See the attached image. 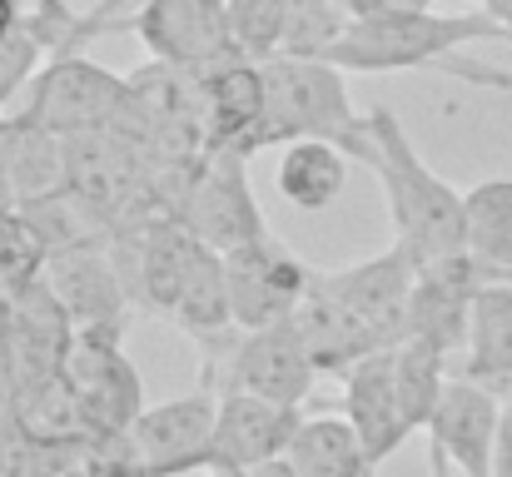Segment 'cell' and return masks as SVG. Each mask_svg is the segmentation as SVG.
<instances>
[{"label": "cell", "instance_id": "obj_1", "mask_svg": "<svg viewBox=\"0 0 512 477\" xmlns=\"http://www.w3.org/2000/svg\"><path fill=\"white\" fill-rule=\"evenodd\" d=\"M478 40H512L508 25H498L488 10H393V15H363L348 25L334 45V65L348 75H403V70H443L468 85L512 90V75L498 65L468 60L463 50Z\"/></svg>", "mask_w": 512, "mask_h": 477}, {"label": "cell", "instance_id": "obj_2", "mask_svg": "<svg viewBox=\"0 0 512 477\" xmlns=\"http://www.w3.org/2000/svg\"><path fill=\"white\" fill-rule=\"evenodd\" d=\"M368 169L383 184L388 219H393V244L413 254V264H433L448 254L468 249V199L413 150L408 130L388 105L368 110Z\"/></svg>", "mask_w": 512, "mask_h": 477}, {"label": "cell", "instance_id": "obj_3", "mask_svg": "<svg viewBox=\"0 0 512 477\" xmlns=\"http://www.w3.org/2000/svg\"><path fill=\"white\" fill-rule=\"evenodd\" d=\"M269 70V115L259 130V150H284L294 140H329L353 159H368V115L353 110L348 100V70L334 60H299V55H274L264 60Z\"/></svg>", "mask_w": 512, "mask_h": 477}, {"label": "cell", "instance_id": "obj_4", "mask_svg": "<svg viewBox=\"0 0 512 477\" xmlns=\"http://www.w3.org/2000/svg\"><path fill=\"white\" fill-rule=\"evenodd\" d=\"M413 254L403 244L348 264V269H314L309 294L343 314L373 348H393L408 338V294H413Z\"/></svg>", "mask_w": 512, "mask_h": 477}, {"label": "cell", "instance_id": "obj_5", "mask_svg": "<svg viewBox=\"0 0 512 477\" xmlns=\"http://www.w3.org/2000/svg\"><path fill=\"white\" fill-rule=\"evenodd\" d=\"M125 110H130V80L85 60L80 50H55L30 80V105H25V115L55 130L60 140L110 130Z\"/></svg>", "mask_w": 512, "mask_h": 477}, {"label": "cell", "instance_id": "obj_6", "mask_svg": "<svg viewBox=\"0 0 512 477\" xmlns=\"http://www.w3.org/2000/svg\"><path fill=\"white\" fill-rule=\"evenodd\" d=\"M135 30V40L165 65V70H214L234 60V25L229 0H140L135 15H115L100 25V35Z\"/></svg>", "mask_w": 512, "mask_h": 477}, {"label": "cell", "instance_id": "obj_7", "mask_svg": "<svg viewBox=\"0 0 512 477\" xmlns=\"http://www.w3.org/2000/svg\"><path fill=\"white\" fill-rule=\"evenodd\" d=\"M319 383V363L309 353V338L299 318H279L264 328H239L229 358L219 368H204V388H249L269 403L304 408Z\"/></svg>", "mask_w": 512, "mask_h": 477}, {"label": "cell", "instance_id": "obj_8", "mask_svg": "<svg viewBox=\"0 0 512 477\" xmlns=\"http://www.w3.org/2000/svg\"><path fill=\"white\" fill-rule=\"evenodd\" d=\"M174 219L189 224L219 254H234L244 244L269 239L264 209H259L254 184H249V155H239V150L204 155L194 179L184 184V204L174 209Z\"/></svg>", "mask_w": 512, "mask_h": 477}, {"label": "cell", "instance_id": "obj_9", "mask_svg": "<svg viewBox=\"0 0 512 477\" xmlns=\"http://www.w3.org/2000/svg\"><path fill=\"white\" fill-rule=\"evenodd\" d=\"M65 378L80 398V418L90 438H115L140 423L145 383L135 358L125 353V333H75Z\"/></svg>", "mask_w": 512, "mask_h": 477}, {"label": "cell", "instance_id": "obj_10", "mask_svg": "<svg viewBox=\"0 0 512 477\" xmlns=\"http://www.w3.org/2000/svg\"><path fill=\"white\" fill-rule=\"evenodd\" d=\"M488 279H498V274L488 264H478L468 249L433 259V264H418L413 294H408V338H423L438 353L463 358L468 333H473V304H478V289Z\"/></svg>", "mask_w": 512, "mask_h": 477}, {"label": "cell", "instance_id": "obj_11", "mask_svg": "<svg viewBox=\"0 0 512 477\" xmlns=\"http://www.w3.org/2000/svg\"><path fill=\"white\" fill-rule=\"evenodd\" d=\"M224 284H229V309L239 328H264L279 318H294L309 299L314 269L294 259L274 234L259 244H244L224 254Z\"/></svg>", "mask_w": 512, "mask_h": 477}, {"label": "cell", "instance_id": "obj_12", "mask_svg": "<svg viewBox=\"0 0 512 477\" xmlns=\"http://www.w3.org/2000/svg\"><path fill=\"white\" fill-rule=\"evenodd\" d=\"M214 393H219V418H214V443H209V473H254L289 453L304 423L299 408L269 403L249 388H214Z\"/></svg>", "mask_w": 512, "mask_h": 477}, {"label": "cell", "instance_id": "obj_13", "mask_svg": "<svg viewBox=\"0 0 512 477\" xmlns=\"http://www.w3.org/2000/svg\"><path fill=\"white\" fill-rule=\"evenodd\" d=\"M264 115H269V70H264V60L234 55V60L204 70V85H199V140H204V155H214V150L259 155Z\"/></svg>", "mask_w": 512, "mask_h": 477}, {"label": "cell", "instance_id": "obj_14", "mask_svg": "<svg viewBox=\"0 0 512 477\" xmlns=\"http://www.w3.org/2000/svg\"><path fill=\"white\" fill-rule=\"evenodd\" d=\"M75 333H80L75 318L65 314V304L55 299V289L45 279L10 289L0 304V358L10 368V383L65 368Z\"/></svg>", "mask_w": 512, "mask_h": 477}, {"label": "cell", "instance_id": "obj_15", "mask_svg": "<svg viewBox=\"0 0 512 477\" xmlns=\"http://www.w3.org/2000/svg\"><path fill=\"white\" fill-rule=\"evenodd\" d=\"M45 284L55 289V299L65 304V314L75 318L80 333H125L135 299L125 289V274L110 244H80V249L50 254Z\"/></svg>", "mask_w": 512, "mask_h": 477}, {"label": "cell", "instance_id": "obj_16", "mask_svg": "<svg viewBox=\"0 0 512 477\" xmlns=\"http://www.w3.org/2000/svg\"><path fill=\"white\" fill-rule=\"evenodd\" d=\"M214 418H219V393L214 388H199V393H184V398L145 408L130 433L140 443V458H145L150 477L209 473Z\"/></svg>", "mask_w": 512, "mask_h": 477}, {"label": "cell", "instance_id": "obj_17", "mask_svg": "<svg viewBox=\"0 0 512 477\" xmlns=\"http://www.w3.org/2000/svg\"><path fill=\"white\" fill-rule=\"evenodd\" d=\"M498 418H503V398L488 383L453 373L428 423V448L443 453L448 468H458V477H493Z\"/></svg>", "mask_w": 512, "mask_h": 477}, {"label": "cell", "instance_id": "obj_18", "mask_svg": "<svg viewBox=\"0 0 512 477\" xmlns=\"http://www.w3.org/2000/svg\"><path fill=\"white\" fill-rule=\"evenodd\" d=\"M65 184V140L30 115L0 125V194L5 204H30Z\"/></svg>", "mask_w": 512, "mask_h": 477}, {"label": "cell", "instance_id": "obj_19", "mask_svg": "<svg viewBox=\"0 0 512 477\" xmlns=\"http://www.w3.org/2000/svg\"><path fill=\"white\" fill-rule=\"evenodd\" d=\"M458 373L488 383L498 398H512V279H488L478 289L473 333Z\"/></svg>", "mask_w": 512, "mask_h": 477}, {"label": "cell", "instance_id": "obj_20", "mask_svg": "<svg viewBox=\"0 0 512 477\" xmlns=\"http://www.w3.org/2000/svg\"><path fill=\"white\" fill-rule=\"evenodd\" d=\"M348 150L329 140H294L279 150L274 184L284 194V204H294L299 214H319L348 189Z\"/></svg>", "mask_w": 512, "mask_h": 477}, {"label": "cell", "instance_id": "obj_21", "mask_svg": "<svg viewBox=\"0 0 512 477\" xmlns=\"http://www.w3.org/2000/svg\"><path fill=\"white\" fill-rule=\"evenodd\" d=\"M10 418H15L25 433H35L40 443H85V438H90V433H85V418H80V398H75L65 368L15 383Z\"/></svg>", "mask_w": 512, "mask_h": 477}, {"label": "cell", "instance_id": "obj_22", "mask_svg": "<svg viewBox=\"0 0 512 477\" xmlns=\"http://www.w3.org/2000/svg\"><path fill=\"white\" fill-rule=\"evenodd\" d=\"M468 254L512 279V179H483L468 194Z\"/></svg>", "mask_w": 512, "mask_h": 477}, {"label": "cell", "instance_id": "obj_23", "mask_svg": "<svg viewBox=\"0 0 512 477\" xmlns=\"http://www.w3.org/2000/svg\"><path fill=\"white\" fill-rule=\"evenodd\" d=\"M348 25H353V10H348L343 0H294L279 55L329 60V55H334V45L348 35Z\"/></svg>", "mask_w": 512, "mask_h": 477}, {"label": "cell", "instance_id": "obj_24", "mask_svg": "<svg viewBox=\"0 0 512 477\" xmlns=\"http://www.w3.org/2000/svg\"><path fill=\"white\" fill-rule=\"evenodd\" d=\"M294 0H229V25H234V50L249 60H274L284 45Z\"/></svg>", "mask_w": 512, "mask_h": 477}, {"label": "cell", "instance_id": "obj_25", "mask_svg": "<svg viewBox=\"0 0 512 477\" xmlns=\"http://www.w3.org/2000/svg\"><path fill=\"white\" fill-rule=\"evenodd\" d=\"M65 477H150L135 433H115V438H85L70 473Z\"/></svg>", "mask_w": 512, "mask_h": 477}, {"label": "cell", "instance_id": "obj_26", "mask_svg": "<svg viewBox=\"0 0 512 477\" xmlns=\"http://www.w3.org/2000/svg\"><path fill=\"white\" fill-rule=\"evenodd\" d=\"M125 5H130V0H95V5H90V15H80V25L70 30V40H65L60 50H80L85 40H95V35H100V25H105V20H115Z\"/></svg>", "mask_w": 512, "mask_h": 477}, {"label": "cell", "instance_id": "obj_27", "mask_svg": "<svg viewBox=\"0 0 512 477\" xmlns=\"http://www.w3.org/2000/svg\"><path fill=\"white\" fill-rule=\"evenodd\" d=\"M493 477H512V398H503V418H498V448H493Z\"/></svg>", "mask_w": 512, "mask_h": 477}, {"label": "cell", "instance_id": "obj_28", "mask_svg": "<svg viewBox=\"0 0 512 477\" xmlns=\"http://www.w3.org/2000/svg\"><path fill=\"white\" fill-rule=\"evenodd\" d=\"M348 10H353V20H363V15H393V10H428L433 0H343Z\"/></svg>", "mask_w": 512, "mask_h": 477}, {"label": "cell", "instance_id": "obj_29", "mask_svg": "<svg viewBox=\"0 0 512 477\" xmlns=\"http://www.w3.org/2000/svg\"><path fill=\"white\" fill-rule=\"evenodd\" d=\"M20 20H25V5H20V0H0V40H5Z\"/></svg>", "mask_w": 512, "mask_h": 477}, {"label": "cell", "instance_id": "obj_30", "mask_svg": "<svg viewBox=\"0 0 512 477\" xmlns=\"http://www.w3.org/2000/svg\"><path fill=\"white\" fill-rule=\"evenodd\" d=\"M10 403H15V383H10V368H5V358H0V423L10 418Z\"/></svg>", "mask_w": 512, "mask_h": 477}, {"label": "cell", "instance_id": "obj_31", "mask_svg": "<svg viewBox=\"0 0 512 477\" xmlns=\"http://www.w3.org/2000/svg\"><path fill=\"white\" fill-rule=\"evenodd\" d=\"M249 477H299V473L289 468V458H279V463H264V468H254Z\"/></svg>", "mask_w": 512, "mask_h": 477}, {"label": "cell", "instance_id": "obj_32", "mask_svg": "<svg viewBox=\"0 0 512 477\" xmlns=\"http://www.w3.org/2000/svg\"><path fill=\"white\" fill-rule=\"evenodd\" d=\"M428 477H448V458L428 448Z\"/></svg>", "mask_w": 512, "mask_h": 477}, {"label": "cell", "instance_id": "obj_33", "mask_svg": "<svg viewBox=\"0 0 512 477\" xmlns=\"http://www.w3.org/2000/svg\"><path fill=\"white\" fill-rule=\"evenodd\" d=\"M204 477H249V473H204Z\"/></svg>", "mask_w": 512, "mask_h": 477}]
</instances>
